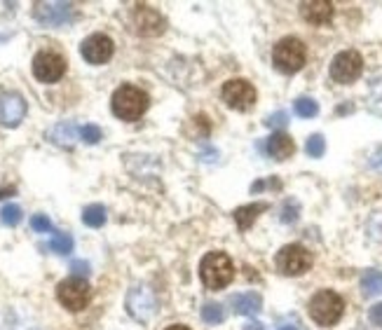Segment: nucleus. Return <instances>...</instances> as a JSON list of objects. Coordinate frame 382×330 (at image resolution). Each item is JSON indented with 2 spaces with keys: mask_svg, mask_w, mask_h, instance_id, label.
Wrapping results in <instances>:
<instances>
[{
  "mask_svg": "<svg viewBox=\"0 0 382 330\" xmlns=\"http://www.w3.org/2000/svg\"><path fill=\"white\" fill-rule=\"evenodd\" d=\"M263 211H267V204H265V202L240 206V209L235 211V222H237V227H240V229H249Z\"/></svg>",
  "mask_w": 382,
  "mask_h": 330,
  "instance_id": "obj_18",
  "label": "nucleus"
},
{
  "mask_svg": "<svg viewBox=\"0 0 382 330\" xmlns=\"http://www.w3.org/2000/svg\"><path fill=\"white\" fill-rule=\"evenodd\" d=\"M167 330H190L188 326H181V324H176V326H169Z\"/></svg>",
  "mask_w": 382,
  "mask_h": 330,
  "instance_id": "obj_35",
  "label": "nucleus"
},
{
  "mask_svg": "<svg viewBox=\"0 0 382 330\" xmlns=\"http://www.w3.org/2000/svg\"><path fill=\"white\" fill-rule=\"evenodd\" d=\"M279 330H298V328L296 326H281Z\"/></svg>",
  "mask_w": 382,
  "mask_h": 330,
  "instance_id": "obj_36",
  "label": "nucleus"
},
{
  "mask_svg": "<svg viewBox=\"0 0 382 330\" xmlns=\"http://www.w3.org/2000/svg\"><path fill=\"white\" fill-rule=\"evenodd\" d=\"M132 21L136 26V33H141V35L152 38V35L164 33L162 14H159L157 10H152V7H148V5H136V10L132 14Z\"/></svg>",
  "mask_w": 382,
  "mask_h": 330,
  "instance_id": "obj_14",
  "label": "nucleus"
},
{
  "mask_svg": "<svg viewBox=\"0 0 382 330\" xmlns=\"http://www.w3.org/2000/svg\"><path fill=\"white\" fill-rule=\"evenodd\" d=\"M293 110H296L298 118H315V115L319 113V103L310 96H300L293 103Z\"/></svg>",
  "mask_w": 382,
  "mask_h": 330,
  "instance_id": "obj_22",
  "label": "nucleus"
},
{
  "mask_svg": "<svg viewBox=\"0 0 382 330\" xmlns=\"http://www.w3.org/2000/svg\"><path fill=\"white\" fill-rule=\"evenodd\" d=\"M66 73V59L57 52H38L33 59V75L40 82H57Z\"/></svg>",
  "mask_w": 382,
  "mask_h": 330,
  "instance_id": "obj_8",
  "label": "nucleus"
},
{
  "mask_svg": "<svg viewBox=\"0 0 382 330\" xmlns=\"http://www.w3.org/2000/svg\"><path fill=\"white\" fill-rule=\"evenodd\" d=\"M0 222L7 227H14V225H19L21 222V209L17 204H7L3 206V211H0Z\"/></svg>",
  "mask_w": 382,
  "mask_h": 330,
  "instance_id": "obj_24",
  "label": "nucleus"
},
{
  "mask_svg": "<svg viewBox=\"0 0 382 330\" xmlns=\"http://www.w3.org/2000/svg\"><path fill=\"white\" fill-rule=\"evenodd\" d=\"M277 270L286 276H300L312 267V253L300 244H288L277 253Z\"/></svg>",
  "mask_w": 382,
  "mask_h": 330,
  "instance_id": "obj_6",
  "label": "nucleus"
},
{
  "mask_svg": "<svg viewBox=\"0 0 382 330\" xmlns=\"http://www.w3.org/2000/svg\"><path fill=\"white\" fill-rule=\"evenodd\" d=\"M80 138L85 143L89 145H94L101 141V129H99L96 125H85V127H80Z\"/></svg>",
  "mask_w": 382,
  "mask_h": 330,
  "instance_id": "obj_27",
  "label": "nucleus"
},
{
  "mask_svg": "<svg viewBox=\"0 0 382 330\" xmlns=\"http://www.w3.org/2000/svg\"><path fill=\"white\" fill-rule=\"evenodd\" d=\"M223 101L232 110H249L256 103V89L247 80H227L223 84Z\"/></svg>",
  "mask_w": 382,
  "mask_h": 330,
  "instance_id": "obj_9",
  "label": "nucleus"
},
{
  "mask_svg": "<svg viewBox=\"0 0 382 330\" xmlns=\"http://www.w3.org/2000/svg\"><path fill=\"white\" fill-rule=\"evenodd\" d=\"M265 125L267 127H286L288 125V115L284 110H279V113L270 115V118L265 120Z\"/></svg>",
  "mask_w": 382,
  "mask_h": 330,
  "instance_id": "obj_29",
  "label": "nucleus"
},
{
  "mask_svg": "<svg viewBox=\"0 0 382 330\" xmlns=\"http://www.w3.org/2000/svg\"><path fill=\"white\" fill-rule=\"evenodd\" d=\"M127 312L136 321H148L155 314V295L148 286H134L127 295Z\"/></svg>",
  "mask_w": 382,
  "mask_h": 330,
  "instance_id": "obj_12",
  "label": "nucleus"
},
{
  "mask_svg": "<svg viewBox=\"0 0 382 330\" xmlns=\"http://www.w3.org/2000/svg\"><path fill=\"white\" fill-rule=\"evenodd\" d=\"M361 293L366 297H373V295H380L382 293V272L369 270L361 276Z\"/></svg>",
  "mask_w": 382,
  "mask_h": 330,
  "instance_id": "obj_19",
  "label": "nucleus"
},
{
  "mask_svg": "<svg viewBox=\"0 0 382 330\" xmlns=\"http://www.w3.org/2000/svg\"><path fill=\"white\" fill-rule=\"evenodd\" d=\"M308 61V50L298 38H281L272 50V64L277 71L293 75L305 66Z\"/></svg>",
  "mask_w": 382,
  "mask_h": 330,
  "instance_id": "obj_4",
  "label": "nucleus"
},
{
  "mask_svg": "<svg viewBox=\"0 0 382 330\" xmlns=\"http://www.w3.org/2000/svg\"><path fill=\"white\" fill-rule=\"evenodd\" d=\"M296 213H298V209L291 211V204H288V206H286V211H284V216H281V220H284V222H293V220L298 218Z\"/></svg>",
  "mask_w": 382,
  "mask_h": 330,
  "instance_id": "obj_32",
  "label": "nucleus"
},
{
  "mask_svg": "<svg viewBox=\"0 0 382 330\" xmlns=\"http://www.w3.org/2000/svg\"><path fill=\"white\" fill-rule=\"evenodd\" d=\"M200 276H202L206 288H211V290L225 288L227 283L232 281V276H235L232 260L227 258L225 253H220V251L206 253L202 265H200Z\"/></svg>",
  "mask_w": 382,
  "mask_h": 330,
  "instance_id": "obj_2",
  "label": "nucleus"
},
{
  "mask_svg": "<svg viewBox=\"0 0 382 330\" xmlns=\"http://www.w3.org/2000/svg\"><path fill=\"white\" fill-rule=\"evenodd\" d=\"M71 272L78 276V279H85V276H89V265L85 263V260H75V263L71 265Z\"/></svg>",
  "mask_w": 382,
  "mask_h": 330,
  "instance_id": "obj_30",
  "label": "nucleus"
},
{
  "mask_svg": "<svg viewBox=\"0 0 382 330\" xmlns=\"http://www.w3.org/2000/svg\"><path fill=\"white\" fill-rule=\"evenodd\" d=\"M230 305H232L235 314H240V317H256V314L263 309V297L254 293V290H249V293L232 295Z\"/></svg>",
  "mask_w": 382,
  "mask_h": 330,
  "instance_id": "obj_17",
  "label": "nucleus"
},
{
  "mask_svg": "<svg viewBox=\"0 0 382 330\" xmlns=\"http://www.w3.org/2000/svg\"><path fill=\"white\" fill-rule=\"evenodd\" d=\"M369 319H371V324H373V326L382 328V302H378V305H373V307H371Z\"/></svg>",
  "mask_w": 382,
  "mask_h": 330,
  "instance_id": "obj_31",
  "label": "nucleus"
},
{
  "mask_svg": "<svg viewBox=\"0 0 382 330\" xmlns=\"http://www.w3.org/2000/svg\"><path fill=\"white\" fill-rule=\"evenodd\" d=\"M26 118V101L17 91H5L0 94V125L3 127H19Z\"/></svg>",
  "mask_w": 382,
  "mask_h": 330,
  "instance_id": "obj_10",
  "label": "nucleus"
},
{
  "mask_svg": "<svg viewBox=\"0 0 382 330\" xmlns=\"http://www.w3.org/2000/svg\"><path fill=\"white\" fill-rule=\"evenodd\" d=\"M305 152H308L310 157H322L326 152V141L322 134H312L308 138V143H305Z\"/></svg>",
  "mask_w": 382,
  "mask_h": 330,
  "instance_id": "obj_25",
  "label": "nucleus"
},
{
  "mask_svg": "<svg viewBox=\"0 0 382 330\" xmlns=\"http://www.w3.org/2000/svg\"><path fill=\"white\" fill-rule=\"evenodd\" d=\"M111 106H113V113H116L120 120L134 122L148 110V94L139 87L125 84V87L116 89V94L111 98Z\"/></svg>",
  "mask_w": 382,
  "mask_h": 330,
  "instance_id": "obj_1",
  "label": "nucleus"
},
{
  "mask_svg": "<svg viewBox=\"0 0 382 330\" xmlns=\"http://www.w3.org/2000/svg\"><path fill=\"white\" fill-rule=\"evenodd\" d=\"M30 227H33L35 232H50V229H52V220L47 216H43V213H38V216L30 218Z\"/></svg>",
  "mask_w": 382,
  "mask_h": 330,
  "instance_id": "obj_28",
  "label": "nucleus"
},
{
  "mask_svg": "<svg viewBox=\"0 0 382 330\" xmlns=\"http://www.w3.org/2000/svg\"><path fill=\"white\" fill-rule=\"evenodd\" d=\"M296 152V143L293 138L284 134V132H274L270 138H267V155L279 159V162H284Z\"/></svg>",
  "mask_w": 382,
  "mask_h": 330,
  "instance_id": "obj_16",
  "label": "nucleus"
},
{
  "mask_svg": "<svg viewBox=\"0 0 382 330\" xmlns=\"http://www.w3.org/2000/svg\"><path fill=\"white\" fill-rule=\"evenodd\" d=\"M82 222L87 227H101L106 222V209L101 204H89L85 211H82Z\"/></svg>",
  "mask_w": 382,
  "mask_h": 330,
  "instance_id": "obj_20",
  "label": "nucleus"
},
{
  "mask_svg": "<svg viewBox=\"0 0 382 330\" xmlns=\"http://www.w3.org/2000/svg\"><path fill=\"white\" fill-rule=\"evenodd\" d=\"M364 73V57L356 50H345L331 61V78L338 84L354 82Z\"/></svg>",
  "mask_w": 382,
  "mask_h": 330,
  "instance_id": "obj_7",
  "label": "nucleus"
},
{
  "mask_svg": "<svg viewBox=\"0 0 382 330\" xmlns=\"http://www.w3.org/2000/svg\"><path fill=\"white\" fill-rule=\"evenodd\" d=\"M33 17L45 26H64L73 19L71 3H35Z\"/></svg>",
  "mask_w": 382,
  "mask_h": 330,
  "instance_id": "obj_11",
  "label": "nucleus"
},
{
  "mask_svg": "<svg viewBox=\"0 0 382 330\" xmlns=\"http://www.w3.org/2000/svg\"><path fill=\"white\" fill-rule=\"evenodd\" d=\"M202 319L206 321V324H211V326L223 324V321H225L223 305H218V302H206V305L202 307Z\"/></svg>",
  "mask_w": 382,
  "mask_h": 330,
  "instance_id": "obj_21",
  "label": "nucleus"
},
{
  "mask_svg": "<svg viewBox=\"0 0 382 330\" xmlns=\"http://www.w3.org/2000/svg\"><path fill=\"white\" fill-rule=\"evenodd\" d=\"M300 14L308 24H328L333 19V3H328V0H308V3H300Z\"/></svg>",
  "mask_w": 382,
  "mask_h": 330,
  "instance_id": "obj_15",
  "label": "nucleus"
},
{
  "mask_svg": "<svg viewBox=\"0 0 382 330\" xmlns=\"http://www.w3.org/2000/svg\"><path fill=\"white\" fill-rule=\"evenodd\" d=\"M308 312L315 324L326 328L335 326L342 319V312H345V300L338 293H333V290H319V293L312 295Z\"/></svg>",
  "mask_w": 382,
  "mask_h": 330,
  "instance_id": "obj_3",
  "label": "nucleus"
},
{
  "mask_svg": "<svg viewBox=\"0 0 382 330\" xmlns=\"http://www.w3.org/2000/svg\"><path fill=\"white\" fill-rule=\"evenodd\" d=\"M57 297L68 312H82L91 300V288L87 279L71 276V279H64L57 286Z\"/></svg>",
  "mask_w": 382,
  "mask_h": 330,
  "instance_id": "obj_5",
  "label": "nucleus"
},
{
  "mask_svg": "<svg viewBox=\"0 0 382 330\" xmlns=\"http://www.w3.org/2000/svg\"><path fill=\"white\" fill-rule=\"evenodd\" d=\"M14 193V188H0V199H3L5 195H12Z\"/></svg>",
  "mask_w": 382,
  "mask_h": 330,
  "instance_id": "obj_34",
  "label": "nucleus"
},
{
  "mask_svg": "<svg viewBox=\"0 0 382 330\" xmlns=\"http://www.w3.org/2000/svg\"><path fill=\"white\" fill-rule=\"evenodd\" d=\"M113 50H116V45L103 33L89 35L87 40H82L80 45V55L85 61H89V64H106V61L113 57Z\"/></svg>",
  "mask_w": 382,
  "mask_h": 330,
  "instance_id": "obj_13",
  "label": "nucleus"
},
{
  "mask_svg": "<svg viewBox=\"0 0 382 330\" xmlns=\"http://www.w3.org/2000/svg\"><path fill=\"white\" fill-rule=\"evenodd\" d=\"M73 134H75V129L71 125H59L52 136H55V141L59 145H71L73 143Z\"/></svg>",
  "mask_w": 382,
  "mask_h": 330,
  "instance_id": "obj_26",
  "label": "nucleus"
},
{
  "mask_svg": "<svg viewBox=\"0 0 382 330\" xmlns=\"http://www.w3.org/2000/svg\"><path fill=\"white\" fill-rule=\"evenodd\" d=\"M244 330H265V326L263 324H247V326H244Z\"/></svg>",
  "mask_w": 382,
  "mask_h": 330,
  "instance_id": "obj_33",
  "label": "nucleus"
},
{
  "mask_svg": "<svg viewBox=\"0 0 382 330\" xmlns=\"http://www.w3.org/2000/svg\"><path fill=\"white\" fill-rule=\"evenodd\" d=\"M50 251L59 253V256H68V253L73 251V239H71V234L59 232V234L52 237V241H50Z\"/></svg>",
  "mask_w": 382,
  "mask_h": 330,
  "instance_id": "obj_23",
  "label": "nucleus"
}]
</instances>
